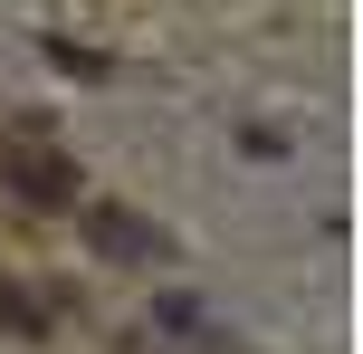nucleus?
Returning <instances> with one entry per match:
<instances>
[{
	"label": "nucleus",
	"instance_id": "f257e3e1",
	"mask_svg": "<svg viewBox=\"0 0 363 354\" xmlns=\"http://www.w3.org/2000/svg\"><path fill=\"white\" fill-rule=\"evenodd\" d=\"M0 192L29 211H67L77 201V163L48 144V125H0Z\"/></svg>",
	"mask_w": 363,
	"mask_h": 354
},
{
	"label": "nucleus",
	"instance_id": "f03ea898",
	"mask_svg": "<svg viewBox=\"0 0 363 354\" xmlns=\"http://www.w3.org/2000/svg\"><path fill=\"white\" fill-rule=\"evenodd\" d=\"M86 249L115 259V268H163V259H172V240L144 221V211H125V201H96V211H86Z\"/></svg>",
	"mask_w": 363,
	"mask_h": 354
},
{
	"label": "nucleus",
	"instance_id": "7ed1b4c3",
	"mask_svg": "<svg viewBox=\"0 0 363 354\" xmlns=\"http://www.w3.org/2000/svg\"><path fill=\"white\" fill-rule=\"evenodd\" d=\"M0 326H19V336H48V306H38L29 287H10V278H0Z\"/></svg>",
	"mask_w": 363,
	"mask_h": 354
}]
</instances>
